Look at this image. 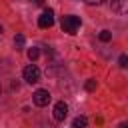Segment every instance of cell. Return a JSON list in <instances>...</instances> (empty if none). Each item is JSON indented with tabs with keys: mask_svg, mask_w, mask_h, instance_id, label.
Instances as JSON below:
<instances>
[{
	"mask_svg": "<svg viewBox=\"0 0 128 128\" xmlns=\"http://www.w3.org/2000/svg\"><path fill=\"white\" fill-rule=\"evenodd\" d=\"M52 114H54V120L62 122V120L68 116V104H66V102H62V100H60V102H56V104H54V112H52Z\"/></svg>",
	"mask_w": 128,
	"mask_h": 128,
	"instance_id": "obj_5",
	"label": "cell"
},
{
	"mask_svg": "<svg viewBox=\"0 0 128 128\" xmlns=\"http://www.w3.org/2000/svg\"><path fill=\"white\" fill-rule=\"evenodd\" d=\"M32 100H34V104L36 106H48L50 104V100H52V96H50V92L48 90H36L34 94H32Z\"/></svg>",
	"mask_w": 128,
	"mask_h": 128,
	"instance_id": "obj_3",
	"label": "cell"
},
{
	"mask_svg": "<svg viewBox=\"0 0 128 128\" xmlns=\"http://www.w3.org/2000/svg\"><path fill=\"white\" fill-rule=\"evenodd\" d=\"M14 42H16L18 46H24V42H26V38H24L22 34H16V38H14Z\"/></svg>",
	"mask_w": 128,
	"mask_h": 128,
	"instance_id": "obj_11",
	"label": "cell"
},
{
	"mask_svg": "<svg viewBox=\"0 0 128 128\" xmlns=\"http://www.w3.org/2000/svg\"><path fill=\"white\" fill-rule=\"evenodd\" d=\"M96 86H98V82H96L94 78H90V80H86V84H84V88H86L88 92H94V90H96Z\"/></svg>",
	"mask_w": 128,
	"mask_h": 128,
	"instance_id": "obj_8",
	"label": "cell"
},
{
	"mask_svg": "<svg viewBox=\"0 0 128 128\" xmlns=\"http://www.w3.org/2000/svg\"><path fill=\"white\" fill-rule=\"evenodd\" d=\"M22 76H24V80H26L28 84H36V82L40 80V70H38V66L28 64V66L22 70Z\"/></svg>",
	"mask_w": 128,
	"mask_h": 128,
	"instance_id": "obj_2",
	"label": "cell"
},
{
	"mask_svg": "<svg viewBox=\"0 0 128 128\" xmlns=\"http://www.w3.org/2000/svg\"><path fill=\"white\" fill-rule=\"evenodd\" d=\"M38 56H40V50H38V48H34V46H32V48H30V50H28V58H30V60H36V58H38Z\"/></svg>",
	"mask_w": 128,
	"mask_h": 128,
	"instance_id": "obj_9",
	"label": "cell"
},
{
	"mask_svg": "<svg viewBox=\"0 0 128 128\" xmlns=\"http://www.w3.org/2000/svg\"><path fill=\"white\" fill-rule=\"evenodd\" d=\"M84 2H86V4H90V6H94V4H100L102 0H84Z\"/></svg>",
	"mask_w": 128,
	"mask_h": 128,
	"instance_id": "obj_12",
	"label": "cell"
},
{
	"mask_svg": "<svg viewBox=\"0 0 128 128\" xmlns=\"http://www.w3.org/2000/svg\"><path fill=\"white\" fill-rule=\"evenodd\" d=\"M98 38H100L102 42H110V40H112V32H110V30H102V32L98 34Z\"/></svg>",
	"mask_w": 128,
	"mask_h": 128,
	"instance_id": "obj_7",
	"label": "cell"
},
{
	"mask_svg": "<svg viewBox=\"0 0 128 128\" xmlns=\"http://www.w3.org/2000/svg\"><path fill=\"white\" fill-rule=\"evenodd\" d=\"M62 32L66 34H76L78 28H80V16H74V14H68V16H62Z\"/></svg>",
	"mask_w": 128,
	"mask_h": 128,
	"instance_id": "obj_1",
	"label": "cell"
},
{
	"mask_svg": "<svg viewBox=\"0 0 128 128\" xmlns=\"http://www.w3.org/2000/svg\"><path fill=\"white\" fill-rule=\"evenodd\" d=\"M0 32H2V26H0Z\"/></svg>",
	"mask_w": 128,
	"mask_h": 128,
	"instance_id": "obj_15",
	"label": "cell"
},
{
	"mask_svg": "<svg viewBox=\"0 0 128 128\" xmlns=\"http://www.w3.org/2000/svg\"><path fill=\"white\" fill-rule=\"evenodd\" d=\"M54 24V12L50 10V8H46L42 14H40V18H38V26L40 28H50Z\"/></svg>",
	"mask_w": 128,
	"mask_h": 128,
	"instance_id": "obj_4",
	"label": "cell"
},
{
	"mask_svg": "<svg viewBox=\"0 0 128 128\" xmlns=\"http://www.w3.org/2000/svg\"><path fill=\"white\" fill-rule=\"evenodd\" d=\"M88 126V118L86 116H76L72 120V128H86Z\"/></svg>",
	"mask_w": 128,
	"mask_h": 128,
	"instance_id": "obj_6",
	"label": "cell"
},
{
	"mask_svg": "<svg viewBox=\"0 0 128 128\" xmlns=\"http://www.w3.org/2000/svg\"><path fill=\"white\" fill-rule=\"evenodd\" d=\"M34 2H36V4H38V2H42V0H34Z\"/></svg>",
	"mask_w": 128,
	"mask_h": 128,
	"instance_id": "obj_14",
	"label": "cell"
},
{
	"mask_svg": "<svg viewBox=\"0 0 128 128\" xmlns=\"http://www.w3.org/2000/svg\"><path fill=\"white\" fill-rule=\"evenodd\" d=\"M118 64H120L122 68H126V66H128V56H126V54H122V56L118 58Z\"/></svg>",
	"mask_w": 128,
	"mask_h": 128,
	"instance_id": "obj_10",
	"label": "cell"
},
{
	"mask_svg": "<svg viewBox=\"0 0 128 128\" xmlns=\"http://www.w3.org/2000/svg\"><path fill=\"white\" fill-rule=\"evenodd\" d=\"M118 128H128V122H122V124H120Z\"/></svg>",
	"mask_w": 128,
	"mask_h": 128,
	"instance_id": "obj_13",
	"label": "cell"
}]
</instances>
